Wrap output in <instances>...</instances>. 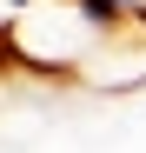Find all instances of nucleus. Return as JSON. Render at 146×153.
I'll use <instances>...</instances> for the list:
<instances>
[{"mask_svg":"<svg viewBox=\"0 0 146 153\" xmlns=\"http://www.w3.org/2000/svg\"><path fill=\"white\" fill-rule=\"evenodd\" d=\"M113 20L93 0H33V7L7 13V60L27 80H80V67L93 60V47L106 40Z\"/></svg>","mask_w":146,"mask_h":153,"instance_id":"f257e3e1","label":"nucleus"},{"mask_svg":"<svg viewBox=\"0 0 146 153\" xmlns=\"http://www.w3.org/2000/svg\"><path fill=\"white\" fill-rule=\"evenodd\" d=\"M80 93L93 100H126V93H146V13H126L113 20L106 40L93 47V60L80 67Z\"/></svg>","mask_w":146,"mask_h":153,"instance_id":"f03ea898","label":"nucleus"}]
</instances>
